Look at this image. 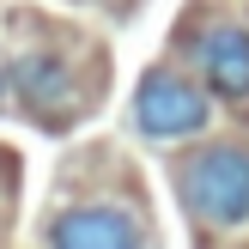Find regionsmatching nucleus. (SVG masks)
Segmentation results:
<instances>
[{"instance_id": "f257e3e1", "label": "nucleus", "mask_w": 249, "mask_h": 249, "mask_svg": "<svg viewBox=\"0 0 249 249\" xmlns=\"http://www.w3.org/2000/svg\"><path fill=\"white\" fill-rule=\"evenodd\" d=\"M177 201L207 231L249 225V140H207L177 164Z\"/></svg>"}, {"instance_id": "f03ea898", "label": "nucleus", "mask_w": 249, "mask_h": 249, "mask_svg": "<svg viewBox=\"0 0 249 249\" xmlns=\"http://www.w3.org/2000/svg\"><path fill=\"white\" fill-rule=\"evenodd\" d=\"M207 128H213V97L201 79H189L177 67H152L134 85V134L140 140L170 146V140H195Z\"/></svg>"}, {"instance_id": "7ed1b4c3", "label": "nucleus", "mask_w": 249, "mask_h": 249, "mask_svg": "<svg viewBox=\"0 0 249 249\" xmlns=\"http://www.w3.org/2000/svg\"><path fill=\"white\" fill-rule=\"evenodd\" d=\"M189 61L201 73L207 97H225V104H249V31L237 18H213L207 31H195L189 43Z\"/></svg>"}, {"instance_id": "20e7f679", "label": "nucleus", "mask_w": 249, "mask_h": 249, "mask_svg": "<svg viewBox=\"0 0 249 249\" xmlns=\"http://www.w3.org/2000/svg\"><path fill=\"white\" fill-rule=\"evenodd\" d=\"M49 249H146V225L122 201H73L49 225Z\"/></svg>"}, {"instance_id": "39448f33", "label": "nucleus", "mask_w": 249, "mask_h": 249, "mask_svg": "<svg viewBox=\"0 0 249 249\" xmlns=\"http://www.w3.org/2000/svg\"><path fill=\"white\" fill-rule=\"evenodd\" d=\"M6 85H12V97H18L36 122L67 116L73 97H79V79H73V67H67L61 49H18L12 67H6Z\"/></svg>"}, {"instance_id": "423d86ee", "label": "nucleus", "mask_w": 249, "mask_h": 249, "mask_svg": "<svg viewBox=\"0 0 249 249\" xmlns=\"http://www.w3.org/2000/svg\"><path fill=\"white\" fill-rule=\"evenodd\" d=\"M0 104H6V73H0Z\"/></svg>"}]
</instances>
